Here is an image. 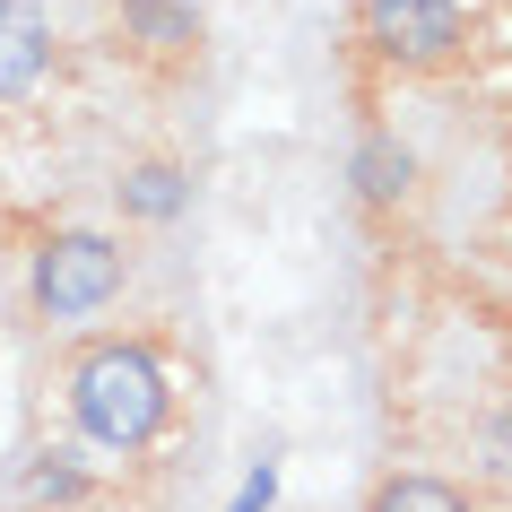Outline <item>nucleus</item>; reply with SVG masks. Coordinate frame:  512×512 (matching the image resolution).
Wrapping results in <instances>:
<instances>
[{
  "instance_id": "2",
  "label": "nucleus",
  "mask_w": 512,
  "mask_h": 512,
  "mask_svg": "<svg viewBox=\"0 0 512 512\" xmlns=\"http://www.w3.org/2000/svg\"><path fill=\"white\" fill-rule=\"evenodd\" d=\"M348 35L391 79H452L478 53L469 0H348Z\"/></svg>"
},
{
  "instance_id": "1",
  "label": "nucleus",
  "mask_w": 512,
  "mask_h": 512,
  "mask_svg": "<svg viewBox=\"0 0 512 512\" xmlns=\"http://www.w3.org/2000/svg\"><path fill=\"white\" fill-rule=\"evenodd\" d=\"M61 408H70L87 452L139 460V452H157L165 426H174V365L139 330H87L61 356Z\"/></svg>"
},
{
  "instance_id": "4",
  "label": "nucleus",
  "mask_w": 512,
  "mask_h": 512,
  "mask_svg": "<svg viewBox=\"0 0 512 512\" xmlns=\"http://www.w3.org/2000/svg\"><path fill=\"white\" fill-rule=\"evenodd\" d=\"M113 35L148 79H191L200 44H209V9L200 0H113Z\"/></svg>"
},
{
  "instance_id": "5",
  "label": "nucleus",
  "mask_w": 512,
  "mask_h": 512,
  "mask_svg": "<svg viewBox=\"0 0 512 512\" xmlns=\"http://www.w3.org/2000/svg\"><path fill=\"white\" fill-rule=\"evenodd\" d=\"M53 79V18L44 0H0V113Z\"/></svg>"
},
{
  "instance_id": "7",
  "label": "nucleus",
  "mask_w": 512,
  "mask_h": 512,
  "mask_svg": "<svg viewBox=\"0 0 512 512\" xmlns=\"http://www.w3.org/2000/svg\"><path fill=\"white\" fill-rule=\"evenodd\" d=\"M348 183H356V200H365V209H408V200H417V157H408L391 131H365V139H356Z\"/></svg>"
},
{
  "instance_id": "9",
  "label": "nucleus",
  "mask_w": 512,
  "mask_h": 512,
  "mask_svg": "<svg viewBox=\"0 0 512 512\" xmlns=\"http://www.w3.org/2000/svg\"><path fill=\"white\" fill-rule=\"evenodd\" d=\"M478 460H486L495 486H512V408H495V417L478 426Z\"/></svg>"
},
{
  "instance_id": "6",
  "label": "nucleus",
  "mask_w": 512,
  "mask_h": 512,
  "mask_svg": "<svg viewBox=\"0 0 512 512\" xmlns=\"http://www.w3.org/2000/svg\"><path fill=\"white\" fill-rule=\"evenodd\" d=\"M113 209H122V226H174V217L191 209V165L165 157V148L131 157L113 174Z\"/></svg>"
},
{
  "instance_id": "3",
  "label": "nucleus",
  "mask_w": 512,
  "mask_h": 512,
  "mask_svg": "<svg viewBox=\"0 0 512 512\" xmlns=\"http://www.w3.org/2000/svg\"><path fill=\"white\" fill-rule=\"evenodd\" d=\"M122 287H131L122 235H105V226H53V235H35L27 304L44 313V322H96V313L122 304Z\"/></svg>"
},
{
  "instance_id": "8",
  "label": "nucleus",
  "mask_w": 512,
  "mask_h": 512,
  "mask_svg": "<svg viewBox=\"0 0 512 512\" xmlns=\"http://www.w3.org/2000/svg\"><path fill=\"white\" fill-rule=\"evenodd\" d=\"M365 512H478L469 504V486L443 478V469H382L365 486Z\"/></svg>"
}]
</instances>
